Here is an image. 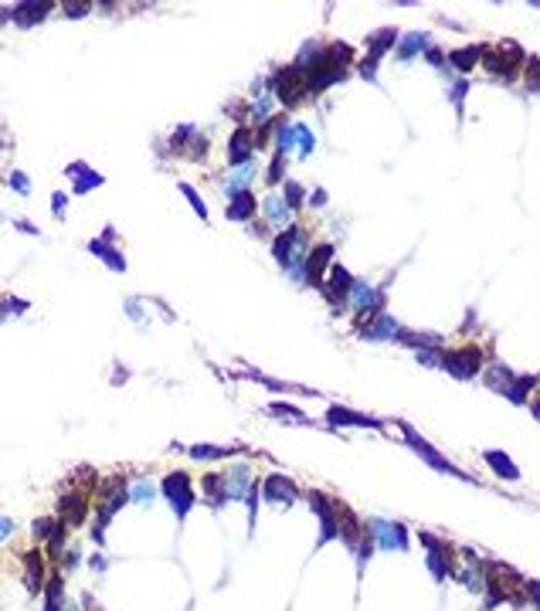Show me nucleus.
Returning <instances> with one entry per match:
<instances>
[{
	"label": "nucleus",
	"mask_w": 540,
	"mask_h": 611,
	"mask_svg": "<svg viewBox=\"0 0 540 611\" xmlns=\"http://www.w3.org/2000/svg\"><path fill=\"white\" fill-rule=\"evenodd\" d=\"M177 191H180L184 197H187V204L194 208V214H197L201 221H208V218H211V214H208V208H204V201H201V194L194 191V187L187 184V180H180V184H177Z\"/></svg>",
	"instance_id": "nucleus-29"
},
{
	"label": "nucleus",
	"mask_w": 540,
	"mask_h": 611,
	"mask_svg": "<svg viewBox=\"0 0 540 611\" xmlns=\"http://www.w3.org/2000/svg\"><path fill=\"white\" fill-rule=\"evenodd\" d=\"M228 499H245V493L251 489V472L249 465H234L232 472H228Z\"/></svg>",
	"instance_id": "nucleus-24"
},
{
	"label": "nucleus",
	"mask_w": 540,
	"mask_h": 611,
	"mask_svg": "<svg viewBox=\"0 0 540 611\" xmlns=\"http://www.w3.org/2000/svg\"><path fill=\"white\" fill-rule=\"evenodd\" d=\"M61 11H65V18L78 20V18H85V14L92 11V4H61Z\"/></svg>",
	"instance_id": "nucleus-37"
},
{
	"label": "nucleus",
	"mask_w": 540,
	"mask_h": 611,
	"mask_svg": "<svg viewBox=\"0 0 540 611\" xmlns=\"http://www.w3.org/2000/svg\"><path fill=\"white\" fill-rule=\"evenodd\" d=\"M530 408H534V415H537V418H540V398H537V401H534V404H530Z\"/></svg>",
	"instance_id": "nucleus-46"
},
{
	"label": "nucleus",
	"mask_w": 540,
	"mask_h": 611,
	"mask_svg": "<svg viewBox=\"0 0 540 611\" xmlns=\"http://www.w3.org/2000/svg\"><path fill=\"white\" fill-rule=\"evenodd\" d=\"M191 458H197V462H214V458H228V455H238L241 448L238 445H191V448H184Z\"/></svg>",
	"instance_id": "nucleus-19"
},
{
	"label": "nucleus",
	"mask_w": 540,
	"mask_h": 611,
	"mask_svg": "<svg viewBox=\"0 0 540 611\" xmlns=\"http://www.w3.org/2000/svg\"><path fill=\"white\" fill-rule=\"evenodd\" d=\"M306 499H309V506H313V513L320 516V547L327 543V540H337L340 536V510L333 506V499H327L323 493H306Z\"/></svg>",
	"instance_id": "nucleus-4"
},
{
	"label": "nucleus",
	"mask_w": 540,
	"mask_h": 611,
	"mask_svg": "<svg viewBox=\"0 0 540 611\" xmlns=\"http://www.w3.org/2000/svg\"><path fill=\"white\" fill-rule=\"evenodd\" d=\"M303 238H306V231L299 228V225H289V228L282 231L275 241H272V258L279 262L282 268H292L296 262L303 265L306 258L299 255V245H303Z\"/></svg>",
	"instance_id": "nucleus-3"
},
{
	"label": "nucleus",
	"mask_w": 540,
	"mask_h": 611,
	"mask_svg": "<svg viewBox=\"0 0 540 611\" xmlns=\"http://www.w3.org/2000/svg\"><path fill=\"white\" fill-rule=\"evenodd\" d=\"M262 496L269 499V503L289 506V503L299 499V486H296L289 476H282V472H272V476H265V482H262Z\"/></svg>",
	"instance_id": "nucleus-8"
},
{
	"label": "nucleus",
	"mask_w": 540,
	"mask_h": 611,
	"mask_svg": "<svg viewBox=\"0 0 540 611\" xmlns=\"http://www.w3.org/2000/svg\"><path fill=\"white\" fill-rule=\"evenodd\" d=\"M65 173L72 177V191L82 194V197H85L89 191H96V187H102V184H106V177H102V173L92 170L89 163H78V160H75V163H68V167H65Z\"/></svg>",
	"instance_id": "nucleus-12"
},
{
	"label": "nucleus",
	"mask_w": 540,
	"mask_h": 611,
	"mask_svg": "<svg viewBox=\"0 0 540 611\" xmlns=\"http://www.w3.org/2000/svg\"><path fill=\"white\" fill-rule=\"evenodd\" d=\"M482 51H486V48H482V44H469V48H459V51H452V55H448V61H452V68H459V72H472V68H476V65H479L482 61Z\"/></svg>",
	"instance_id": "nucleus-21"
},
{
	"label": "nucleus",
	"mask_w": 540,
	"mask_h": 611,
	"mask_svg": "<svg viewBox=\"0 0 540 611\" xmlns=\"http://www.w3.org/2000/svg\"><path fill=\"white\" fill-rule=\"evenodd\" d=\"M251 153H255V139H251L249 126H238L228 139V163L232 167H241V163H251Z\"/></svg>",
	"instance_id": "nucleus-13"
},
{
	"label": "nucleus",
	"mask_w": 540,
	"mask_h": 611,
	"mask_svg": "<svg viewBox=\"0 0 540 611\" xmlns=\"http://www.w3.org/2000/svg\"><path fill=\"white\" fill-rule=\"evenodd\" d=\"M65 534H68V527L58 519V523H55V530H51V536H48V550H44L51 560L61 554V547H65Z\"/></svg>",
	"instance_id": "nucleus-32"
},
{
	"label": "nucleus",
	"mask_w": 540,
	"mask_h": 611,
	"mask_svg": "<svg viewBox=\"0 0 540 611\" xmlns=\"http://www.w3.org/2000/svg\"><path fill=\"white\" fill-rule=\"evenodd\" d=\"M442 367H448L452 377H463V381H472L482 370V353L476 346H465V350H448L442 353Z\"/></svg>",
	"instance_id": "nucleus-5"
},
{
	"label": "nucleus",
	"mask_w": 540,
	"mask_h": 611,
	"mask_svg": "<svg viewBox=\"0 0 540 611\" xmlns=\"http://www.w3.org/2000/svg\"><path fill=\"white\" fill-rule=\"evenodd\" d=\"M309 201H313V204H316V208H320V204H323V201H327V194H323V191H316V194H313V197H309Z\"/></svg>",
	"instance_id": "nucleus-44"
},
{
	"label": "nucleus",
	"mask_w": 540,
	"mask_h": 611,
	"mask_svg": "<svg viewBox=\"0 0 540 611\" xmlns=\"http://www.w3.org/2000/svg\"><path fill=\"white\" fill-rule=\"evenodd\" d=\"M58 513H61V523L65 527H82L85 516H89V496L75 489V493H65L58 499Z\"/></svg>",
	"instance_id": "nucleus-9"
},
{
	"label": "nucleus",
	"mask_w": 540,
	"mask_h": 611,
	"mask_svg": "<svg viewBox=\"0 0 540 611\" xmlns=\"http://www.w3.org/2000/svg\"><path fill=\"white\" fill-rule=\"evenodd\" d=\"M113 241H116V228L109 225V228H102V234H99L96 241H89V251L99 255L113 272H126V258H123V251H119Z\"/></svg>",
	"instance_id": "nucleus-7"
},
{
	"label": "nucleus",
	"mask_w": 540,
	"mask_h": 611,
	"mask_svg": "<svg viewBox=\"0 0 540 611\" xmlns=\"http://www.w3.org/2000/svg\"><path fill=\"white\" fill-rule=\"evenodd\" d=\"M520 61H523V51L517 48V44H503V48H496V51H482V65H486V72H493V75H500L503 82H513V78L520 75Z\"/></svg>",
	"instance_id": "nucleus-2"
},
{
	"label": "nucleus",
	"mask_w": 540,
	"mask_h": 611,
	"mask_svg": "<svg viewBox=\"0 0 540 611\" xmlns=\"http://www.w3.org/2000/svg\"><path fill=\"white\" fill-rule=\"evenodd\" d=\"M44 611H65V577L61 574L44 581Z\"/></svg>",
	"instance_id": "nucleus-22"
},
{
	"label": "nucleus",
	"mask_w": 540,
	"mask_h": 611,
	"mask_svg": "<svg viewBox=\"0 0 540 611\" xmlns=\"http://www.w3.org/2000/svg\"><path fill=\"white\" fill-rule=\"evenodd\" d=\"M258 210L265 214V221H269V225H286V218L292 214V210L286 208V201H282V197H275V194H269V197L258 204Z\"/></svg>",
	"instance_id": "nucleus-26"
},
{
	"label": "nucleus",
	"mask_w": 540,
	"mask_h": 611,
	"mask_svg": "<svg viewBox=\"0 0 540 611\" xmlns=\"http://www.w3.org/2000/svg\"><path fill=\"white\" fill-rule=\"evenodd\" d=\"M523 588H527V594H530V601H534V605H540V581H527Z\"/></svg>",
	"instance_id": "nucleus-40"
},
{
	"label": "nucleus",
	"mask_w": 540,
	"mask_h": 611,
	"mask_svg": "<svg viewBox=\"0 0 540 611\" xmlns=\"http://www.w3.org/2000/svg\"><path fill=\"white\" fill-rule=\"evenodd\" d=\"M51 11H55V4H48V0H31V4H18L14 14H11V20H14L18 27H34V24H41Z\"/></svg>",
	"instance_id": "nucleus-14"
},
{
	"label": "nucleus",
	"mask_w": 540,
	"mask_h": 611,
	"mask_svg": "<svg viewBox=\"0 0 540 611\" xmlns=\"http://www.w3.org/2000/svg\"><path fill=\"white\" fill-rule=\"evenodd\" d=\"M251 173H255V163H241V167H232V177H225V180H221L225 194H228V197H234V194L249 191Z\"/></svg>",
	"instance_id": "nucleus-20"
},
{
	"label": "nucleus",
	"mask_w": 540,
	"mask_h": 611,
	"mask_svg": "<svg viewBox=\"0 0 540 611\" xmlns=\"http://www.w3.org/2000/svg\"><path fill=\"white\" fill-rule=\"evenodd\" d=\"M282 201H286V208L289 210H299L303 204H306V191H303L296 180H286V187H282Z\"/></svg>",
	"instance_id": "nucleus-30"
},
{
	"label": "nucleus",
	"mask_w": 540,
	"mask_h": 611,
	"mask_svg": "<svg viewBox=\"0 0 540 611\" xmlns=\"http://www.w3.org/2000/svg\"><path fill=\"white\" fill-rule=\"evenodd\" d=\"M18 231H24V234H38V228H34L31 221H18Z\"/></svg>",
	"instance_id": "nucleus-42"
},
{
	"label": "nucleus",
	"mask_w": 540,
	"mask_h": 611,
	"mask_svg": "<svg viewBox=\"0 0 540 611\" xmlns=\"http://www.w3.org/2000/svg\"><path fill=\"white\" fill-rule=\"evenodd\" d=\"M11 534H14V523H11L7 516H0V540H7Z\"/></svg>",
	"instance_id": "nucleus-41"
},
{
	"label": "nucleus",
	"mask_w": 540,
	"mask_h": 611,
	"mask_svg": "<svg viewBox=\"0 0 540 611\" xmlns=\"http://www.w3.org/2000/svg\"><path fill=\"white\" fill-rule=\"evenodd\" d=\"M65 201H68V194H65V191H55V194H51V214H55L58 221L65 218Z\"/></svg>",
	"instance_id": "nucleus-38"
},
{
	"label": "nucleus",
	"mask_w": 540,
	"mask_h": 611,
	"mask_svg": "<svg viewBox=\"0 0 540 611\" xmlns=\"http://www.w3.org/2000/svg\"><path fill=\"white\" fill-rule=\"evenodd\" d=\"M7 184H11V187H14V191H18L20 197H31V180H27V173L14 170L11 177H7Z\"/></svg>",
	"instance_id": "nucleus-36"
},
{
	"label": "nucleus",
	"mask_w": 540,
	"mask_h": 611,
	"mask_svg": "<svg viewBox=\"0 0 540 611\" xmlns=\"http://www.w3.org/2000/svg\"><path fill=\"white\" fill-rule=\"evenodd\" d=\"M265 411H269V415H282V418H296V421H306V415H303V411H299V408H292V404H269V408H265Z\"/></svg>",
	"instance_id": "nucleus-35"
},
{
	"label": "nucleus",
	"mask_w": 540,
	"mask_h": 611,
	"mask_svg": "<svg viewBox=\"0 0 540 611\" xmlns=\"http://www.w3.org/2000/svg\"><path fill=\"white\" fill-rule=\"evenodd\" d=\"M482 458H486V465H489V469H493V472H496L500 479H510V482H513V479H520V469H517V462L506 455V452H500V448H489V452H486Z\"/></svg>",
	"instance_id": "nucleus-18"
},
{
	"label": "nucleus",
	"mask_w": 540,
	"mask_h": 611,
	"mask_svg": "<svg viewBox=\"0 0 540 611\" xmlns=\"http://www.w3.org/2000/svg\"><path fill=\"white\" fill-rule=\"evenodd\" d=\"M422 543L428 547V567L435 574V581H445L448 571H452V557H448V547L442 540H435L432 534H422Z\"/></svg>",
	"instance_id": "nucleus-11"
},
{
	"label": "nucleus",
	"mask_w": 540,
	"mask_h": 611,
	"mask_svg": "<svg viewBox=\"0 0 540 611\" xmlns=\"http://www.w3.org/2000/svg\"><path fill=\"white\" fill-rule=\"evenodd\" d=\"M401 435H405V439L411 441V445H415V452H418V455H422L425 462H428V465H435V469H442V472H448V476H463V479H469V476H465V472H459V469H456L452 462H445V458L439 455V452H435V448H432L428 441H422V439H418V435H415V428H408L405 421H401Z\"/></svg>",
	"instance_id": "nucleus-10"
},
{
	"label": "nucleus",
	"mask_w": 540,
	"mask_h": 611,
	"mask_svg": "<svg viewBox=\"0 0 540 611\" xmlns=\"http://www.w3.org/2000/svg\"><path fill=\"white\" fill-rule=\"evenodd\" d=\"M327 421H329V424H360V428H381V421L367 418V415H357V411H347V408H329Z\"/></svg>",
	"instance_id": "nucleus-23"
},
{
	"label": "nucleus",
	"mask_w": 540,
	"mask_h": 611,
	"mask_svg": "<svg viewBox=\"0 0 540 611\" xmlns=\"http://www.w3.org/2000/svg\"><path fill=\"white\" fill-rule=\"evenodd\" d=\"M55 523H58V519H51V516H44V519H38V523H34V536H38V540H44V536H51V530H55Z\"/></svg>",
	"instance_id": "nucleus-39"
},
{
	"label": "nucleus",
	"mask_w": 540,
	"mask_h": 611,
	"mask_svg": "<svg viewBox=\"0 0 540 611\" xmlns=\"http://www.w3.org/2000/svg\"><path fill=\"white\" fill-rule=\"evenodd\" d=\"M329 258H333V245H316V248L309 251L306 258V282L316 289H323V268L329 265Z\"/></svg>",
	"instance_id": "nucleus-15"
},
{
	"label": "nucleus",
	"mask_w": 540,
	"mask_h": 611,
	"mask_svg": "<svg viewBox=\"0 0 540 611\" xmlns=\"http://www.w3.org/2000/svg\"><path fill=\"white\" fill-rule=\"evenodd\" d=\"M353 279H350V272L344 265H333V272H329V282H327V296L329 299H340L344 292H353Z\"/></svg>",
	"instance_id": "nucleus-25"
},
{
	"label": "nucleus",
	"mask_w": 540,
	"mask_h": 611,
	"mask_svg": "<svg viewBox=\"0 0 540 611\" xmlns=\"http://www.w3.org/2000/svg\"><path fill=\"white\" fill-rule=\"evenodd\" d=\"M24 588H27V594H38L44 588V554L41 550L24 554Z\"/></svg>",
	"instance_id": "nucleus-16"
},
{
	"label": "nucleus",
	"mask_w": 540,
	"mask_h": 611,
	"mask_svg": "<svg viewBox=\"0 0 540 611\" xmlns=\"http://www.w3.org/2000/svg\"><path fill=\"white\" fill-rule=\"evenodd\" d=\"M367 534H370V540H374L381 550H408V530L401 523L370 519V523H367Z\"/></svg>",
	"instance_id": "nucleus-6"
},
{
	"label": "nucleus",
	"mask_w": 540,
	"mask_h": 611,
	"mask_svg": "<svg viewBox=\"0 0 540 611\" xmlns=\"http://www.w3.org/2000/svg\"><path fill=\"white\" fill-rule=\"evenodd\" d=\"M540 384V377H520V381H513L503 394L510 398V401H517V404H527V398H530V391Z\"/></svg>",
	"instance_id": "nucleus-28"
},
{
	"label": "nucleus",
	"mask_w": 540,
	"mask_h": 611,
	"mask_svg": "<svg viewBox=\"0 0 540 611\" xmlns=\"http://www.w3.org/2000/svg\"><path fill=\"white\" fill-rule=\"evenodd\" d=\"M130 503H143V506H150V503H153V486H150L146 479H139L133 489H130Z\"/></svg>",
	"instance_id": "nucleus-33"
},
{
	"label": "nucleus",
	"mask_w": 540,
	"mask_h": 611,
	"mask_svg": "<svg viewBox=\"0 0 540 611\" xmlns=\"http://www.w3.org/2000/svg\"><path fill=\"white\" fill-rule=\"evenodd\" d=\"M201 486H204V493L211 499V506H225V503H228V479L225 476H218V472H214V476H204Z\"/></svg>",
	"instance_id": "nucleus-27"
},
{
	"label": "nucleus",
	"mask_w": 540,
	"mask_h": 611,
	"mask_svg": "<svg viewBox=\"0 0 540 611\" xmlns=\"http://www.w3.org/2000/svg\"><path fill=\"white\" fill-rule=\"evenodd\" d=\"M286 180V153H275L269 163V170H265V184L269 187H275V184H282Z\"/></svg>",
	"instance_id": "nucleus-31"
},
{
	"label": "nucleus",
	"mask_w": 540,
	"mask_h": 611,
	"mask_svg": "<svg viewBox=\"0 0 540 611\" xmlns=\"http://www.w3.org/2000/svg\"><path fill=\"white\" fill-rule=\"evenodd\" d=\"M11 14H14V7H0V24H7V20H11Z\"/></svg>",
	"instance_id": "nucleus-43"
},
{
	"label": "nucleus",
	"mask_w": 540,
	"mask_h": 611,
	"mask_svg": "<svg viewBox=\"0 0 540 611\" xmlns=\"http://www.w3.org/2000/svg\"><path fill=\"white\" fill-rule=\"evenodd\" d=\"M258 214V201H255V194L251 191H241L232 197V204L225 208V218L228 221H251Z\"/></svg>",
	"instance_id": "nucleus-17"
},
{
	"label": "nucleus",
	"mask_w": 540,
	"mask_h": 611,
	"mask_svg": "<svg viewBox=\"0 0 540 611\" xmlns=\"http://www.w3.org/2000/svg\"><path fill=\"white\" fill-rule=\"evenodd\" d=\"M65 611H78V608H75V605H65Z\"/></svg>",
	"instance_id": "nucleus-47"
},
{
	"label": "nucleus",
	"mask_w": 540,
	"mask_h": 611,
	"mask_svg": "<svg viewBox=\"0 0 540 611\" xmlns=\"http://www.w3.org/2000/svg\"><path fill=\"white\" fill-rule=\"evenodd\" d=\"M0 221H4V214H0Z\"/></svg>",
	"instance_id": "nucleus-48"
},
{
	"label": "nucleus",
	"mask_w": 540,
	"mask_h": 611,
	"mask_svg": "<svg viewBox=\"0 0 540 611\" xmlns=\"http://www.w3.org/2000/svg\"><path fill=\"white\" fill-rule=\"evenodd\" d=\"M527 89L540 92V58H527Z\"/></svg>",
	"instance_id": "nucleus-34"
},
{
	"label": "nucleus",
	"mask_w": 540,
	"mask_h": 611,
	"mask_svg": "<svg viewBox=\"0 0 540 611\" xmlns=\"http://www.w3.org/2000/svg\"><path fill=\"white\" fill-rule=\"evenodd\" d=\"M75 564H78V554H68V560H65V571H72Z\"/></svg>",
	"instance_id": "nucleus-45"
},
{
	"label": "nucleus",
	"mask_w": 540,
	"mask_h": 611,
	"mask_svg": "<svg viewBox=\"0 0 540 611\" xmlns=\"http://www.w3.org/2000/svg\"><path fill=\"white\" fill-rule=\"evenodd\" d=\"M160 493H163V499L170 503V510H174L177 523L184 527V519H187V513H191L194 506V482L187 472H167V476L160 479Z\"/></svg>",
	"instance_id": "nucleus-1"
}]
</instances>
